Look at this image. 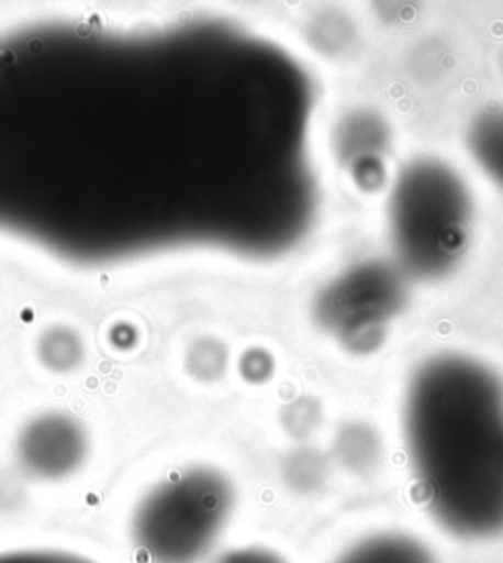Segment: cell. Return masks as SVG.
Masks as SVG:
<instances>
[{"mask_svg": "<svg viewBox=\"0 0 503 563\" xmlns=\"http://www.w3.org/2000/svg\"><path fill=\"white\" fill-rule=\"evenodd\" d=\"M415 408L411 451L421 493L440 525L468 538L503 530V412L495 395L431 390Z\"/></svg>", "mask_w": 503, "mask_h": 563, "instance_id": "obj_1", "label": "cell"}, {"mask_svg": "<svg viewBox=\"0 0 503 563\" xmlns=\"http://www.w3.org/2000/svg\"><path fill=\"white\" fill-rule=\"evenodd\" d=\"M335 563H433L431 552L415 538L378 534L348 548Z\"/></svg>", "mask_w": 503, "mask_h": 563, "instance_id": "obj_2", "label": "cell"}, {"mask_svg": "<svg viewBox=\"0 0 503 563\" xmlns=\"http://www.w3.org/2000/svg\"><path fill=\"white\" fill-rule=\"evenodd\" d=\"M0 563H97L85 555L71 554L64 550L49 548H29V550H10L0 552Z\"/></svg>", "mask_w": 503, "mask_h": 563, "instance_id": "obj_3", "label": "cell"}]
</instances>
